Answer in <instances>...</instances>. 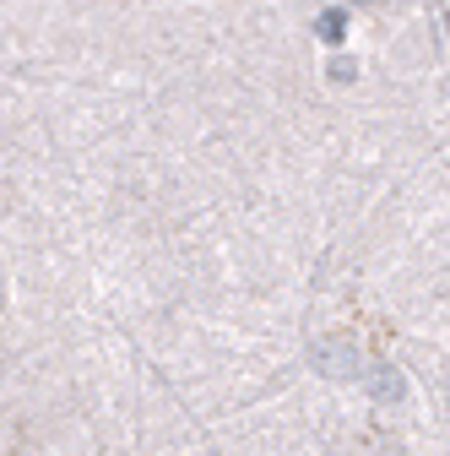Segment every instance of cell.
Instances as JSON below:
<instances>
[{
	"label": "cell",
	"mask_w": 450,
	"mask_h": 456,
	"mask_svg": "<svg viewBox=\"0 0 450 456\" xmlns=\"http://www.w3.org/2000/svg\"><path fill=\"white\" fill-rule=\"evenodd\" d=\"M320 38H342V17H336V12L320 17Z\"/></svg>",
	"instance_id": "6da1fadb"
},
{
	"label": "cell",
	"mask_w": 450,
	"mask_h": 456,
	"mask_svg": "<svg viewBox=\"0 0 450 456\" xmlns=\"http://www.w3.org/2000/svg\"><path fill=\"white\" fill-rule=\"evenodd\" d=\"M0 299H6V294H0Z\"/></svg>",
	"instance_id": "7a4b0ae2"
}]
</instances>
